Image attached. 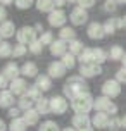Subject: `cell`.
Returning a JSON list of instances; mask_svg holds the SVG:
<instances>
[{"instance_id":"35","label":"cell","mask_w":126,"mask_h":131,"mask_svg":"<svg viewBox=\"0 0 126 131\" xmlns=\"http://www.w3.org/2000/svg\"><path fill=\"white\" fill-rule=\"evenodd\" d=\"M41 93H43V92H41V90H40L36 85H29V86H28L26 95L31 98L33 102H36V100H40V98H41Z\"/></svg>"},{"instance_id":"27","label":"cell","mask_w":126,"mask_h":131,"mask_svg":"<svg viewBox=\"0 0 126 131\" xmlns=\"http://www.w3.org/2000/svg\"><path fill=\"white\" fill-rule=\"evenodd\" d=\"M59 38L64 40V41H71V40H74V38H76V29H74V26H64V28H60Z\"/></svg>"},{"instance_id":"31","label":"cell","mask_w":126,"mask_h":131,"mask_svg":"<svg viewBox=\"0 0 126 131\" xmlns=\"http://www.w3.org/2000/svg\"><path fill=\"white\" fill-rule=\"evenodd\" d=\"M12 48H14L12 43H9L7 40H4L2 45H0V59H9V57H12Z\"/></svg>"},{"instance_id":"10","label":"cell","mask_w":126,"mask_h":131,"mask_svg":"<svg viewBox=\"0 0 126 131\" xmlns=\"http://www.w3.org/2000/svg\"><path fill=\"white\" fill-rule=\"evenodd\" d=\"M28 81H26V78H23V76H19V78H16V79H12L10 83H9V90L16 95V97H23V95H26V92H28Z\"/></svg>"},{"instance_id":"24","label":"cell","mask_w":126,"mask_h":131,"mask_svg":"<svg viewBox=\"0 0 126 131\" xmlns=\"http://www.w3.org/2000/svg\"><path fill=\"white\" fill-rule=\"evenodd\" d=\"M35 109L40 112V116H47V114H50V98L41 97L40 100H36V102H35Z\"/></svg>"},{"instance_id":"32","label":"cell","mask_w":126,"mask_h":131,"mask_svg":"<svg viewBox=\"0 0 126 131\" xmlns=\"http://www.w3.org/2000/svg\"><path fill=\"white\" fill-rule=\"evenodd\" d=\"M17 107L24 112V111H28V109H33V107H35V102L28 97V95H23V97L17 98Z\"/></svg>"},{"instance_id":"46","label":"cell","mask_w":126,"mask_h":131,"mask_svg":"<svg viewBox=\"0 0 126 131\" xmlns=\"http://www.w3.org/2000/svg\"><path fill=\"white\" fill-rule=\"evenodd\" d=\"M54 5H55V9H64V5H67L66 0H54Z\"/></svg>"},{"instance_id":"5","label":"cell","mask_w":126,"mask_h":131,"mask_svg":"<svg viewBox=\"0 0 126 131\" xmlns=\"http://www.w3.org/2000/svg\"><path fill=\"white\" fill-rule=\"evenodd\" d=\"M69 102L64 95H54L50 97V114H55V116H62L66 114L67 109H69Z\"/></svg>"},{"instance_id":"30","label":"cell","mask_w":126,"mask_h":131,"mask_svg":"<svg viewBox=\"0 0 126 131\" xmlns=\"http://www.w3.org/2000/svg\"><path fill=\"white\" fill-rule=\"evenodd\" d=\"M35 7H36L40 12H47V14H50L54 9H55L54 0H36V2H35Z\"/></svg>"},{"instance_id":"51","label":"cell","mask_w":126,"mask_h":131,"mask_svg":"<svg viewBox=\"0 0 126 131\" xmlns=\"http://www.w3.org/2000/svg\"><path fill=\"white\" fill-rule=\"evenodd\" d=\"M121 28H124V29H126V16L121 17Z\"/></svg>"},{"instance_id":"52","label":"cell","mask_w":126,"mask_h":131,"mask_svg":"<svg viewBox=\"0 0 126 131\" xmlns=\"http://www.w3.org/2000/svg\"><path fill=\"white\" fill-rule=\"evenodd\" d=\"M62 131H78V129H76V128H73V126H71V128L67 126V128H64V129H62Z\"/></svg>"},{"instance_id":"40","label":"cell","mask_w":126,"mask_h":131,"mask_svg":"<svg viewBox=\"0 0 126 131\" xmlns=\"http://www.w3.org/2000/svg\"><path fill=\"white\" fill-rule=\"evenodd\" d=\"M107 129H111V131H119V129H123V128H121V119L116 117V116H112V117H111V121H109V128H107Z\"/></svg>"},{"instance_id":"53","label":"cell","mask_w":126,"mask_h":131,"mask_svg":"<svg viewBox=\"0 0 126 131\" xmlns=\"http://www.w3.org/2000/svg\"><path fill=\"white\" fill-rule=\"evenodd\" d=\"M121 62H123V67H126V52H124V57H123V60H121Z\"/></svg>"},{"instance_id":"50","label":"cell","mask_w":126,"mask_h":131,"mask_svg":"<svg viewBox=\"0 0 126 131\" xmlns=\"http://www.w3.org/2000/svg\"><path fill=\"white\" fill-rule=\"evenodd\" d=\"M121 128H123V129H126V114L121 117Z\"/></svg>"},{"instance_id":"56","label":"cell","mask_w":126,"mask_h":131,"mask_svg":"<svg viewBox=\"0 0 126 131\" xmlns=\"http://www.w3.org/2000/svg\"><path fill=\"white\" fill-rule=\"evenodd\" d=\"M78 131H95L93 128H85V129H78Z\"/></svg>"},{"instance_id":"34","label":"cell","mask_w":126,"mask_h":131,"mask_svg":"<svg viewBox=\"0 0 126 131\" xmlns=\"http://www.w3.org/2000/svg\"><path fill=\"white\" fill-rule=\"evenodd\" d=\"M28 52H29V50H28V45L16 43V45H14V48H12V57H14V59H21V57H24Z\"/></svg>"},{"instance_id":"47","label":"cell","mask_w":126,"mask_h":131,"mask_svg":"<svg viewBox=\"0 0 126 131\" xmlns=\"http://www.w3.org/2000/svg\"><path fill=\"white\" fill-rule=\"evenodd\" d=\"M9 129V124H5L4 119H0V131H7Z\"/></svg>"},{"instance_id":"18","label":"cell","mask_w":126,"mask_h":131,"mask_svg":"<svg viewBox=\"0 0 126 131\" xmlns=\"http://www.w3.org/2000/svg\"><path fill=\"white\" fill-rule=\"evenodd\" d=\"M2 74H4L9 81H12V79L21 76V66H17L16 62H7V64L4 66V69H2Z\"/></svg>"},{"instance_id":"39","label":"cell","mask_w":126,"mask_h":131,"mask_svg":"<svg viewBox=\"0 0 126 131\" xmlns=\"http://www.w3.org/2000/svg\"><path fill=\"white\" fill-rule=\"evenodd\" d=\"M118 5H119V4H118L116 0H106V2H104V5H102V9H104V12L112 14V12H116Z\"/></svg>"},{"instance_id":"3","label":"cell","mask_w":126,"mask_h":131,"mask_svg":"<svg viewBox=\"0 0 126 131\" xmlns=\"http://www.w3.org/2000/svg\"><path fill=\"white\" fill-rule=\"evenodd\" d=\"M93 104H95V98L90 92H83L80 95L71 100V109H73L76 114H88V112L93 109Z\"/></svg>"},{"instance_id":"43","label":"cell","mask_w":126,"mask_h":131,"mask_svg":"<svg viewBox=\"0 0 126 131\" xmlns=\"http://www.w3.org/2000/svg\"><path fill=\"white\" fill-rule=\"evenodd\" d=\"M78 5L88 10V9H92V7L95 5V0H78Z\"/></svg>"},{"instance_id":"26","label":"cell","mask_w":126,"mask_h":131,"mask_svg":"<svg viewBox=\"0 0 126 131\" xmlns=\"http://www.w3.org/2000/svg\"><path fill=\"white\" fill-rule=\"evenodd\" d=\"M107 55H109V60L118 62V60H123V57H124V50H123L121 45H112L111 50L107 52Z\"/></svg>"},{"instance_id":"16","label":"cell","mask_w":126,"mask_h":131,"mask_svg":"<svg viewBox=\"0 0 126 131\" xmlns=\"http://www.w3.org/2000/svg\"><path fill=\"white\" fill-rule=\"evenodd\" d=\"M48 52H50V55H52V57H59V59H60L64 53H67V41L57 38L52 45L48 47Z\"/></svg>"},{"instance_id":"42","label":"cell","mask_w":126,"mask_h":131,"mask_svg":"<svg viewBox=\"0 0 126 131\" xmlns=\"http://www.w3.org/2000/svg\"><path fill=\"white\" fill-rule=\"evenodd\" d=\"M7 114L10 116V119H16V117H21V116H23V111L16 105V107H10V109L7 111Z\"/></svg>"},{"instance_id":"19","label":"cell","mask_w":126,"mask_h":131,"mask_svg":"<svg viewBox=\"0 0 126 131\" xmlns=\"http://www.w3.org/2000/svg\"><path fill=\"white\" fill-rule=\"evenodd\" d=\"M16 33H17L16 24H14L10 19L0 23V36H2L4 40H9V38H12V36H16Z\"/></svg>"},{"instance_id":"29","label":"cell","mask_w":126,"mask_h":131,"mask_svg":"<svg viewBox=\"0 0 126 131\" xmlns=\"http://www.w3.org/2000/svg\"><path fill=\"white\" fill-rule=\"evenodd\" d=\"M59 60L64 64V67H66L67 71H71V69H74V67H76V60H78V57H76V55H73L71 52H67V53H64Z\"/></svg>"},{"instance_id":"41","label":"cell","mask_w":126,"mask_h":131,"mask_svg":"<svg viewBox=\"0 0 126 131\" xmlns=\"http://www.w3.org/2000/svg\"><path fill=\"white\" fill-rule=\"evenodd\" d=\"M114 79H118L121 85L126 83V67H119V69L116 71V78H114Z\"/></svg>"},{"instance_id":"14","label":"cell","mask_w":126,"mask_h":131,"mask_svg":"<svg viewBox=\"0 0 126 131\" xmlns=\"http://www.w3.org/2000/svg\"><path fill=\"white\" fill-rule=\"evenodd\" d=\"M111 117H112V116H109L106 112H95L92 116V126L97 128V129H107Z\"/></svg>"},{"instance_id":"48","label":"cell","mask_w":126,"mask_h":131,"mask_svg":"<svg viewBox=\"0 0 126 131\" xmlns=\"http://www.w3.org/2000/svg\"><path fill=\"white\" fill-rule=\"evenodd\" d=\"M35 29H36V33H40V35L45 31V29H43V26H41V23H36V24H35Z\"/></svg>"},{"instance_id":"6","label":"cell","mask_w":126,"mask_h":131,"mask_svg":"<svg viewBox=\"0 0 126 131\" xmlns=\"http://www.w3.org/2000/svg\"><path fill=\"white\" fill-rule=\"evenodd\" d=\"M67 14L64 9H54L52 12L47 16V23L50 24V28H64L66 26V23H67Z\"/></svg>"},{"instance_id":"22","label":"cell","mask_w":126,"mask_h":131,"mask_svg":"<svg viewBox=\"0 0 126 131\" xmlns=\"http://www.w3.org/2000/svg\"><path fill=\"white\" fill-rule=\"evenodd\" d=\"M23 119L26 121L28 126H36L38 123H40V112L36 111V109H28V111L23 112Z\"/></svg>"},{"instance_id":"20","label":"cell","mask_w":126,"mask_h":131,"mask_svg":"<svg viewBox=\"0 0 126 131\" xmlns=\"http://www.w3.org/2000/svg\"><path fill=\"white\" fill-rule=\"evenodd\" d=\"M21 76L23 78H36L38 76V66L35 64L33 60H26L21 66Z\"/></svg>"},{"instance_id":"49","label":"cell","mask_w":126,"mask_h":131,"mask_svg":"<svg viewBox=\"0 0 126 131\" xmlns=\"http://www.w3.org/2000/svg\"><path fill=\"white\" fill-rule=\"evenodd\" d=\"M0 5H4V7H7V5H14V0H0Z\"/></svg>"},{"instance_id":"45","label":"cell","mask_w":126,"mask_h":131,"mask_svg":"<svg viewBox=\"0 0 126 131\" xmlns=\"http://www.w3.org/2000/svg\"><path fill=\"white\" fill-rule=\"evenodd\" d=\"M7 21V9L4 5H0V23Z\"/></svg>"},{"instance_id":"55","label":"cell","mask_w":126,"mask_h":131,"mask_svg":"<svg viewBox=\"0 0 126 131\" xmlns=\"http://www.w3.org/2000/svg\"><path fill=\"white\" fill-rule=\"evenodd\" d=\"M116 2H118L119 5H124V4H126V0H116Z\"/></svg>"},{"instance_id":"21","label":"cell","mask_w":126,"mask_h":131,"mask_svg":"<svg viewBox=\"0 0 126 131\" xmlns=\"http://www.w3.org/2000/svg\"><path fill=\"white\" fill-rule=\"evenodd\" d=\"M104 24V31H106V36H112L114 33L118 31L121 28V17H109L106 23H102Z\"/></svg>"},{"instance_id":"17","label":"cell","mask_w":126,"mask_h":131,"mask_svg":"<svg viewBox=\"0 0 126 131\" xmlns=\"http://www.w3.org/2000/svg\"><path fill=\"white\" fill-rule=\"evenodd\" d=\"M14 102H17L16 100V95H14L9 88L7 90H0V109H10L14 107Z\"/></svg>"},{"instance_id":"12","label":"cell","mask_w":126,"mask_h":131,"mask_svg":"<svg viewBox=\"0 0 126 131\" xmlns=\"http://www.w3.org/2000/svg\"><path fill=\"white\" fill-rule=\"evenodd\" d=\"M86 35H88V38L90 40H102L106 36V31H104V24L99 23V21H93L88 24L86 28Z\"/></svg>"},{"instance_id":"23","label":"cell","mask_w":126,"mask_h":131,"mask_svg":"<svg viewBox=\"0 0 126 131\" xmlns=\"http://www.w3.org/2000/svg\"><path fill=\"white\" fill-rule=\"evenodd\" d=\"M35 85L38 86L41 92H48V90L52 88V78H50L48 74H38V76L35 78Z\"/></svg>"},{"instance_id":"11","label":"cell","mask_w":126,"mask_h":131,"mask_svg":"<svg viewBox=\"0 0 126 131\" xmlns=\"http://www.w3.org/2000/svg\"><path fill=\"white\" fill-rule=\"evenodd\" d=\"M67 69L64 67V64L60 62V60H52L50 64H48V67H47V74L50 76L52 79H60L66 76Z\"/></svg>"},{"instance_id":"1","label":"cell","mask_w":126,"mask_h":131,"mask_svg":"<svg viewBox=\"0 0 126 131\" xmlns=\"http://www.w3.org/2000/svg\"><path fill=\"white\" fill-rule=\"evenodd\" d=\"M83 92H88V83H86V78H83L81 74L69 76L67 81L64 83V86H62V95L67 100H73L76 95H80Z\"/></svg>"},{"instance_id":"2","label":"cell","mask_w":126,"mask_h":131,"mask_svg":"<svg viewBox=\"0 0 126 131\" xmlns=\"http://www.w3.org/2000/svg\"><path fill=\"white\" fill-rule=\"evenodd\" d=\"M78 60H80V64H99V66H102L106 60H109V55L102 48L85 47V50L78 55Z\"/></svg>"},{"instance_id":"54","label":"cell","mask_w":126,"mask_h":131,"mask_svg":"<svg viewBox=\"0 0 126 131\" xmlns=\"http://www.w3.org/2000/svg\"><path fill=\"white\" fill-rule=\"evenodd\" d=\"M67 4H76V5H78V0H66Z\"/></svg>"},{"instance_id":"8","label":"cell","mask_w":126,"mask_h":131,"mask_svg":"<svg viewBox=\"0 0 126 131\" xmlns=\"http://www.w3.org/2000/svg\"><path fill=\"white\" fill-rule=\"evenodd\" d=\"M100 90H102V95L109 98H116L121 95V83L118 79H106L100 86Z\"/></svg>"},{"instance_id":"38","label":"cell","mask_w":126,"mask_h":131,"mask_svg":"<svg viewBox=\"0 0 126 131\" xmlns=\"http://www.w3.org/2000/svg\"><path fill=\"white\" fill-rule=\"evenodd\" d=\"M35 2L36 0H14V5L17 7L19 10H26V9L35 5Z\"/></svg>"},{"instance_id":"9","label":"cell","mask_w":126,"mask_h":131,"mask_svg":"<svg viewBox=\"0 0 126 131\" xmlns=\"http://www.w3.org/2000/svg\"><path fill=\"white\" fill-rule=\"evenodd\" d=\"M88 10L86 9H83V7L80 5H76L69 12V23L73 24V26H83V24H86L88 23Z\"/></svg>"},{"instance_id":"25","label":"cell","mask_w":126,"mask_h":131,"mask_svg":"<svg viewBox=\"0 0 126 131\" xmlns=\"http://www.w3.org/2000/svg\"><path fill=\"white\" fill-rule=\"evenodd\" d=\"M83 50H85V45H83V41H80L78 38L67 41V52H71L73 55H76V57H78Z\"/></svg>"},{"instance_id":"44","label":"cell","mask_w":126,"mask_h":131,"mask_svg":"<svg viewBox=\"0 0 126 131\" xmlns=\"http://www.w3.org/2000/svg\"><path fill=\"white\" fill-rule=\"evenodd\" d=\"M9 83H10V81L0 72V90H7V88H9Z\"/></svg>"},{"instance_id":"33","label":"cell","mask_w":126,"mask_h":131,"mask_svg":"<svg viewBox=\"0 0 126 131\" xmlns=\"http://www.w3.org/2000/svg\"><path fill=\"white\" fill-rule=\"evenodd\" d=\"M38 131H62V129H60V126L57 124L55 121L47 119V121H43V123L38 126Z\"/></svg>"},{"instance_id":"7","label":"cell","mask_w":126,"mask_h":131,"mask_svg":"<svg viewBox=\"0 0 126 131\" xmlns=\"http://www.w3.org/2000/svg\"><path fill=\"white\" fill-rule=\"evenodd\" d=\"M36 29L35 26H23L17 29L16 33V40H17V43H23V45H29L31 41L36 40Z\"/></svg>"},{"instance_id":"4","label":"cell","mask_w":126,"mask_h":131,"mask_svg":"<svg viewBox=\"0 0 126 131\" xmlns=\"http://www.w3.org/2000/svg\"><path fill=\"white\" fill-rule=\"evenodd\" d=\"M93 109H95V112H106L109 116H116L118 114V105L114 104L109 97H106V95H100V97L95 98Z\"/></svg>"},{"instance_id":"57","label":"cell","mask_w":126,"mask_h":131,"mask_svg":"<svg viewBox=\"0 0 126 131\" xmlns=\"http://www.w3.org/2000/svg\"><path fill=\"white\" fill-rule=\"evenodd\" d=\"M2 41H4V38H2V36H0V45H2Z\"/></svg>"},{"instance_id":"13","label":"cell","mask_w":126,"mask_h":131,"mask_svg":"<svg viewBox=\"0 0 126 131\" xmlns=\"http://www.w3.org/2000/svg\"><path fill=\"white\" fill-rule=\"evenodd\" d=\"M80 74L83 78H95V76H99L102 74V66L99 64H80Z\"/></svg>"},{"instance_id":"15","label":"cell","mask_w":126,"mask_h":131,"mask_svg":"<svg viewBox=\"0 0 126 131\" xmlns=\"http://www.w3.org/2000/svg\"><path fill=\"white\" fill-rule=\"evenodd\" d=\"M71 126L76 129H85V128H92V117L88 114H74L71 117Z\"/></svg>"},{"instance_id":"28","label":"cell","mask_w":126,"mask_h":131,"mask_svg":"<svg viewBox=\"0 0 126 131\" xmlns=\"http://www.w3.org/2000/svg\"><path fill=\"white\" fill-rule=\"evenodd\" d=\"M28 128H29V126L26 124V121L23 119V116L12 119L10 124H9V131H28Z\"/></svg>"},{"instance_id":"37","label":"cell","mask_w":126,"mask_h":131,"mask_svg":"<svg viewBox=\"0 0 126 131\" xmlns=\"http://www.w3.org/2000/svg\"><path fill=\"white\" fill-rule=\"evenodd\" d=\"M28 50H29V53H33V55H40V53L43 52V45H41L40 40L36 38L35 41H31V43L28 45Z\"/></svg>"},{"instance_id":"36","label":"cell","mask_w":126,"mask_h":131,"mask_svg":"<svg viewBox=\"0 0 126 131\" xmlns=\"http://www.w3.org/2000/svg\"><path fill=\"white\" fill-rule=\"evenodd\" d=\"M38 40L41 41V45H43V47H45V45H47V47H50L54 41H55V38H54V33H52V31H43L40 36H38Z\"/></svg>"}]
</instances>
